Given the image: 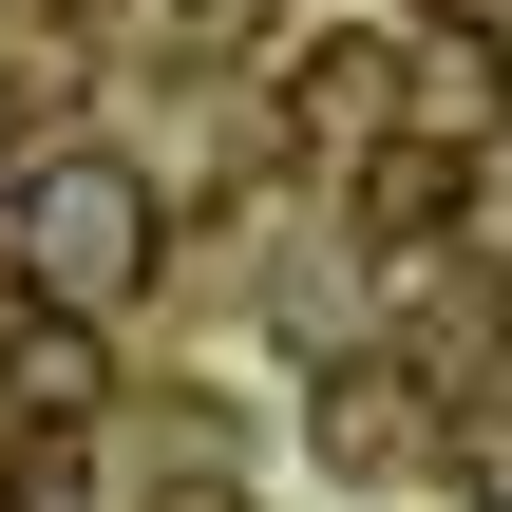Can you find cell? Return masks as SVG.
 <instances>
[{
  "mask_svg": "<svg viewBox=\"0 0 512 512\" xmlns=\"http://www.w3.org/2000/svg\"><path fill=\"white\" fill-rule=\"evenodd\" d=\"M19 418H95V323H57V304H19Z\"/></svg>",
  "mask_w": 512,
  "mask_h": 512,
  "instance_id": "3",
  "label": "cell"
},
{
  "mask_svg": "<svg viewBox=\"0 0 512 512\" xmlns=\"http://www.w3.org/2000/svg\"><path fill=\"white\" fill-rule=\"evenodd\" d=\"M0 266H19V304L114 323V304L152 285V171H133V152H38L19 209H0Z\"/></svg>",
  "mask_w": 512,
  "mask_h": 512,
  "instance_id": "1",
  "label": "cell"
},
{
  "mask_svg": "<svg viewBox=\"0 0 512 512\" xmlns=\"http://www.w3.org/2000/svg\"><path fill=\"white\" fill-rule=\"evenodd\" d=\"M380 95H399V38H323L304 57V114L323 133H380Z\"/></svg>",
  "mask_w": 512,
  "mask_h": 512,
  "instance_id": "4",
  "label": "cell"
},
{
  "mask_svg": "<svg viewBox=\"0 0 512 512\" xmlns=\"http://www.w3.org/2000/svg\"><path fill=\"white\" fill-rule=\"evenodd\" d=\"M512 133V57L494 38H437V57H418V152H494Z\"/></svg>",
  "mask_w": 512,
  "mask_h": 512,
  "instance_id": "2",
  "label": "cell"
},
{
  "mask_svg": "<svg viewBox=\"0 0 512 512\" xmlns=\"http://www.w3.org/2000/svg\"><path fill=\"white\" fill-rule=\"evenodd\" d=\"M0 171H19V133H0Z\"/></svg>",
  "mask_w": 512,
  "mask_h": 512,
  "instance_id": "5",
  "label": "cell"
}]
</instances>
